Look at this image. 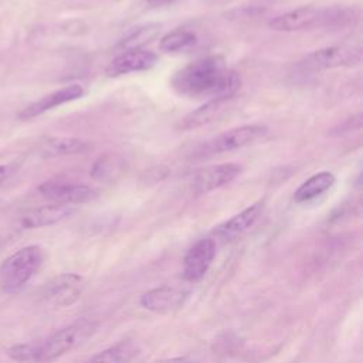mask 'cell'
I'll return each mask as SVG.
<instances>
[{"instance_id": "16", "label": "cell", "mask_w": 363, "mask_h": 363, "mask_svg": "<svg viewBox=\"0 0 363 363\" xmlns=\"http://www.w3.org/2000/svg\"><path fill=\"white\" fill-rule=\"evenodd\" d=\"M233 98H225V96H218V98H211L197 109L191 111L187 113L179 123V128L183 130H190L200 128L203 125H207L213 122L230 104Z\"/></svg>"}, {"instance_id": "13", "label": "cell", "mask_w": 363, "mask_h": 363, "mask_svg": "<svg viewBox=\"0 0 363 363\" xmlns=\"http://www.w3.org/2000/svg\"><path fill=\"white\" fill-rule=\"evenodd\" d=\"M74 214V208L68 204H48L41 206L37 208H31L24 211L18 217V225L23 230H31V228H40L57 224Z\"/></svg>"}, {"instance_id": "2", "label": "cell", "mask_w": 363, "mask_h": 363, "mask_svg": "<svg viewBox=\"0 0 363 363\" xmlns=\"http://www.w3.org/2000/svg\"><path fill=\"white\" fill-rule=\"evenodd\" d=\"M353 17L354 10L346 6H305L272 17L268 21V27L275 31L284 33L313 30L320 27H342L345 24H349L353 20Z\"/></svg>"}, {"instance_id": "6", "label": "cell", "mask_w": 363, "mask_h": 363, "mask_svg": "<svg viewBox=\"0 0 363 363\" xmlns=\"http://www.w3.org/2000/svg\"><path fill=\"white\" fill-rule=\"evenodd\" d=\"M362 61V51L353 45H330L315 50L299 61V67L309 71L353 68Z\"/></svg>"}, {"instance_id": "10", "label": "cell", "mask_w": 363, "mask_h": 363, "mask_svg": "<svg viewBox=\"0 0 363 363\" xmlns=\"http://www.w3.org/2000/svg\"><path fill=\"white\" fill-rule=\"evenodd\" d=\"M216 257V241L213 238H201L194 242L183 258V277L189 282L200 281Z\"/></svg>"}, {"instance_id": "3", "label": "cell", "mask_w": 363, "mask_h": 363, "mask_svg": "<svg viewBox=\"0 0 363 363\" xmlns=\"http://www.w3.org/2000/svg\"><path fill=\"white\" fill-rule=\"evenodd\" d=\"M96 329L98 323L89 318H79L58 329L44 342L38 343L37 363H48L72 352L92 337Z\"/></svg>"}, {"instance_id": "5", "label": "cell", "mask_w": 363, "mask_h": 363, "mask_svg": "<svg viewBox=\"0 0 363 363\" xmlns=\"http://www.w3.org/2000/svg\"><path fill=\"white\" fill-rule=\"evenodd\" d=\"M267 132L268 128L259 123L237 126L203 142L191 152L190 157L194 160H201L213 157L216 155L241 149L244 146L255 143L258 139H262L267 135Z\"/></svg>"}, {"instance_id": "15", "label": "cell", "mask_w": 363, "mask_h": 363, "mask_svg": "<svg viewBox=\"0 0 363 363\" xmlns=\"http://www.w3.org/2000/svg\"><path fill=\"white\" fill-rule=\"evenodd\" d=\"M262 208H264V201H255L254 204L248 206L238 214H235L231 218H228L227 221L221 223L214 230V234L218 238H221L223 241H230V240L240 237L241 234H244L248 228H251L255 224V221L258 220V217L262 213Z\"/></svg>"}, {"instance_id": "7", "label": "cell", "mask_w": 363, "mask_h": 363, "mask_svg": "<svg viewBox=\"0 0 363 363\" xmlns=\"http://www.w3.org/2000/svg\"><path fill=\"white\" fill-rule=\"evenodd\" d=\"M242 172L240 163H220L194 170L189 176V186L197 194H204L230 184Z\"/></svg>"}, {"instance_id": "9", "label": "cell", "mask_w": 363, "mask_h": 363, "mask_svg": "<svg viewBox=\"0 0 363 363\" xmlns=\"http://www.w3.org/2000/svg\"><path fill=\"white\" fill-rule=\"evenodd\" d=\"M38 191L43 197L52 200L60 204H81L89 203L98 197V191L82 183L64 182V180H50L38 186Z\"/></svg>"}, {"instance_id": "19", "label": "cell", "mask_w": 363, "mask_h": 363, "mask_svg": "<svg viewBox=\"0 0 363 363\" xmlns=\"http://www.w3.org/2000/svg\"><path fill=\"white\" fill-rule=\"evenodd\" d=\"M138 354V347L130 340H122L112 345L95 356H92L86 363H129Z\"/></svg>"}, {"instance_id": "18", "label": "cell", "mask_w": 363, "mask_h": 363, "mask_svg": "<svg viewBox=\"0 0 363 363\" xmlns=\"http://www.w3.org/2000/svg\"><path fill=\"white\" fill-rule=\"evenodd\" d=\"M335 176L330 172H319L303 182L294 193L296 203H306L328 191L335 184Z\"/></svg>"}, {"instance_id": "1", "label": "cell", "mask_w": 363, "mask_h": 363, "mask_svg": "<svg viewBox=\"0 0 363 363\" xmlns=\"http://www.w3.org/2000/svg\"><path fill=\"white\" fill-rule=\"evenodd\" d=\"M240 85V75L228 71L224 58L220 55L199 58L184 65L172 78L173 89L190 98H234Z\"/></svg>"}, {"instance_id": "24", "label": "cell", "mask_w": 363, "mask_h": 363, "mask_svg": "<svg viewBox=\"0 0 363 363\" xmlns=\"http://www.w3.org/2000/svg\"><path fill=\"white\" fill-rule=\"evenodd\" d=\"M16 170L14 163H7V164H0V183H3L6 179H9Z\"/></svg>"}, {"instance_id": "23", "label": "cell", "mask_w": 363, "mask_h": 363, "mask_svg": "<svg viewBox=\"0 0 363 363\" xmlns=\"http://www.w3.org/2000/svg\"><path fill=\"white\" fill-rule=\"evenodd\" d=\"M7 354L10 359L14 362L20 363H28V362H35L38 359V343H20V345H13L11 347L7 349Z\"/></svg>"}, {"instance_id": "4", "label": "cell", "mask_w": 363, "mask_h": 363, "mask_svg": "<svg viewBox=\"0 0 363 363\" xmlns=\"http://www.w3.org/2000/svg\"><path fill=\"white\" fill-rule=\"evenodd\" d=\"M43 262V251L38 245L24 247L0 265V286L4 292L13 294L21 289L38 271Z\"/></svg>"}, {"instance_id": "8", "label": "cell", "mask_w": 363, "mask_h": 363, "mask_svg": "<svg viewBox=\"0 0 363 363\" xmlns=\"http://www.w3.org/2000/svg\"><path fill=\"white\" fill-rule=\"evenodd\" d=\"M85 288V281L74 272H64L51 278L41 291L44 301L57 308H67L75 303Z\"/></svg>"}, {"instance_id": "25", "label": "cell", "mask_w": 363, "mask_h": 363, "mask_svg": "<svg viewBox=\"0 0 363 363\" xmlns=\"http://www.w3.org/2000/svg\"><path fill=\"white\" fill-rule=\"evenodd\" d=\"M156 363H200L197 359L190 357V356H179V357H170V359H163Z\"/></svg>"}, {"instance_id": "12", "label": "cell", "mask_w": 363, "mask_h": 363, "mask_svg": "<svg viewBox=\"0 0 363 363\" xmlns=\"http://www.w3.org/2000/svg\"><path fill=\"white\" fill-rule=\"evenodd\" d=\"M156 62H157V55L150 50H145V48L125 50L122 54H119L109 62L106 68V75L119 77L129 72L146 71L155 67Z\"/></svg>"}, {"instance_id": "17", "label": "cell", "mask_w": 363, "mask_h": 363, "mask_svg": "<svg viewBox=\"0 0 363 363\" xmlns=\"http://www.w3.org/2000/svg\"><path fill=\"white\" fill-rule=\"evenodd\" d=\"M89 142L72 136H52L41 143L40 153L45 157L78 155L88 150Z\"/></svg>"}, {"instance_id": "20", "label": "cell", "mask_w": 363, "mask_h": 363, "mask_svg": "<svg viewBox=\"0 0 363 363\" xmlns=\"http://www.w3.org/2000/svg\"><path fill=\"white\" fill-rule=\"evenodd\" d=\"M123 167V162L119 156L116 155H104L101 156L92 166L91 174L101 182L106 180H113L118 177Z\"/></svg>"}, {"instance_id": "26", "label": "cell", "mask_w": 363, "mask_h": 363, "mask_svg": "<svg viewBox=\"0 0 363 363\" xmlns=\"http://www.w3.org/2000/svg\"><path fill=\"white\" fill-rule=\"evenodd\" d=\"M177 0H146L147 4L153 6V7H160V6H169L172 3H174Z\"/></svg>"}, {"instance_id": "21", "label": "cell", "mask_w": 363, "mask_h": 363, "mask_svg": "<svg viewBox=\"0 0 363 363\" xmlns=\"http://www.w3.org/2000/svg\"><path fill=\"white\" fill-rule=\"evenodd\" d=\"M196 44V35L189 30H174L160 40V50L164 52H176Z\"/></svg>"}, {"instance_id": "22", "label": "cell", "mask_w": 363, "mask_h": 363, "mask_svg": "<svg viewBox=\"0 0 363 363\" xmlns=\"http://www.w3.org/2000/svg\"><path fill=\"white\" fill-rule=\"evenodd\" d=\"M157 30H159V26L156 24H146V26L136 27L128 33V35L119 43V45L126 50L140 48V45L149 43L157 34Z\"/></svg>"}, {"instance_id": "14", "label": "cell", "mask_w": 363, "mask_h": 363, "mask_svg": "<svg viewBox=\"0 0 363 363\" xmlns=\"http://www.w3.org/2000/svg\"><path fill=\"white\" fill-rule=\"evenodd\" d=\"M84 88L78 84H71V85H67L64 88H60L51 94H47L44 95L43 98H40L38 101L30 104L28 106H26L20 113H18V118L20 119H31V118H35L55 106H60L62 104H67V102H71V101H75L78 98H81L84 95Z\"/></svg>"}, {"instance_id": "27", "label": "cell", "mask_w": 363, "mask_h": 363, "mask_svg": "<svg viewBox=\"0 0 363 363\" xmlns=\"http://www.w3.org/2000/svg\"><path fill=\"white\" fill-rule=\"evenodd\" d=\"M0 247H1V242H0Z\"/></svg>"}, {"instance_id": "11", "label": "cell", "mask_w": 363, "mask_h": 363, "mask_svg": "<svg viewBox=\"0 0 363 363\" xmlns=\"http://www.w3.org/2000/svg\"><path fill=\"white\" fill-rule=\"evenodd\" d=\"M187 298V291L179 286L163 285L146 291L139 303L142 308L155 313H170L180 309Z\"/></svg>"}]
</instances>
